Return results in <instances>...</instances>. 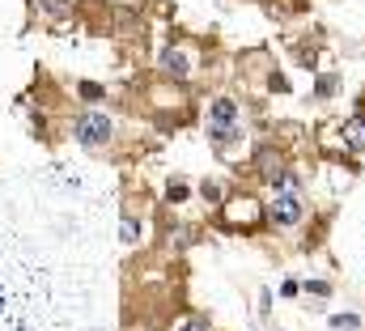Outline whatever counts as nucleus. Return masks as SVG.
Instances as JSON below:
<instances>
[{"label": "nucleus", "instance_id": "f257e3e1", "mask_svg": "<svg viewBox=\"0 0 365 331\" xmlns=\"http://www.w3.org/2000/svg\"><path fill=\"white\" fill-rule=\"evenodd\" d=\"M77 141H81V145H90V149L106 145V141H110V119H106V115H98V111L77 115Z\"/></svg>", "mask_w": 365, "mask_h": 331}, {"label": "nucleus", "instance_id": "f03ea898", "mask_svg": "<svg viewBox=\"0 0 365 331\" xmlns=\"http://www.w3.org/2000/svg\"><path fill=\"white\" fill-rule=\"evenodd\" d=\"M302 217H306L302 195H297V191H276V200H272V221L276 225H297Z\"/></svg>", "mask_w": 365, "mask_h": 331}, {"label": "nucleus", "instance_id": "7ed1b4c3", "mask_svg": "<svg viewBox=\"0 0 365 331\" xmlns=\"http://www.w3.org/2000/svg\"><path fill=\"white\" fill-rule=\"evenodd\" d=\"M234 123H238V106L230 98H217L208 111V128H234Z\"/></svg>", "mask_w": 365, "mask_h": 331}, {"label": "nucleus", "instance_id": "20e7f679", "mask_svg": "<svg viewBox=\"0 0 365 331\" xmlns=\"http://www.w3.org/2000/svg\"><path fill=\"white\" fill-rule=\"evenodd\" d=\"M162 68L170 77H191V60H187V51H179V47H166L162 51Z\"/></svg>", "mask_w": 365, "mask_h": 331}, {"label": "nucleus", "instance_id": "39448f33", "mask_svg": "<svg viewBox=\"0 0 365 331\" xmlns=\"http://www.w3.org/2000/svg\"><path fill=\"white\" fill-rule=\"evenodd\" d=\"M340 136H344V149H353V153H365V119H349L344 128H340Z\"/></svg>", "mask_w": 365, "mask_h": 331}, {"label": "nucleus", "instance_id": "423d86ee", "mask_svg": "<svg viewBox=\"0 0 365 331\" xmlns=\"http://www.w3.org/2000/svg\"><path fill=\"white\" fill-rule=\"evenodd\" d=\"M255 217H259V204H255V200H234V204H230V221H242V225H251Z\"/></svg>", "mask_w": 365, "mask_h": 331}, {"label": "nucleus", "instance_id": "0eeeda50", "mask_svg": "<svg viewBox=\"0 0 365 331\" xmlns=\"http://www.w3.org/2000/svg\"><path fill=\"white\" fill-rule=\"evenodd\" d=\"M259 174H264L268 183L280 178V158H276V149H259Z\"/></svg>", "mask_w": 365, "mask_h": 331}, {"label": "nucleus", "instance_id": "6e6552de", "mask_svg": "<svg viewBox=\"0 0 365 331\" xmlns=\"http://www.w3.org/2000/svg\"><path fill=\"white\" fill-rule=\"evenodd\" d=\"M175 331H208V315H191V319H182Z\"/></svg>", "mask_w": 365, "mask_h": 331}, {"label": "nucleus", "instance_id": "1a4fd4ad", "mask_svg": "<svg viewBox=\"0 0 365 331\" xmlns=\"http://www.w3.org/2000/svg\"><path fill=\"white\" fill-rule=\"evenodd\" d=\"M119 234H123V243H136V238H140V225H136L132 217H123V225H119Z\"/></svg>", "mask_w": 365, "mask_h": 331}, {"label": "nucleus", "instance_id": "9d476101", "mask_svg": "<svg viewBox=\"0 0 365 331\" xmlns=\"http://www.w3.org/2000/svg\"><path fill=\"white\" fill-rule=\"evenodd\" d=\"M331 327H357V315H336Z\"/></svg>", "mask_w": 365, "mask_h": 331}, {"label": "nucleus", "instance_id": "9b49d317", "mask_svg": "<svg viewBox=\"0 0 365 331\" xmlns=\"http://www.w3.org/2000/svg\"><path fill=\"white\" fill-rule=\"evenodd\" d=\"M200 191H204V200H221V187H217V183H204Z\"/></svg>", "mask_w": 365, "mask_h": 331}, {"label": "nucleus", "instance_id": "f8f14e48", "mask_svg": "<svg viewBox=\"0 0 365 331\" xmlns=\"http://www.w3.org/2000/svg\"><path fill=\"white\" fill-rule=\"evenodd\" d=\"M81 98H90V102H98V98H102V89H98V85H81Z\"/></svg>", "mask_w": 365, "mask_h": 331}, {"label": "nucleus", "instance_id": "ddd939ff", "mask_svg": "<svg viewBox=\"0 0 365 331\" xmlns=\"http://www.w3.org/2000/svg\"><path fill=\"white\" fill-rule=\"evenodd\" d=\"M64 4H68V0H43V9H47V13H60Z\"/></svg>", "mask_w": 365, "mask_h": 331}, {"label": "nucleus", "instance_id": "4468645a", "mask_svg": "<svg viewBox=\"0 0 365 331\" xmlns=\"http://www.w3.org/2000/svg\"><path fill=\"white\" fill-rule=\"evenodd\" d=\"M0 310H4V289H0Z\"/></svg>", "mask_w": 365, "mask_h": 331}, {"label": "nucleus", "instance_id": "2eb2a0df", "mask_svg": "<svg viewBox=\"0 0 365 331\" xmlns=\"http://www.w3.org/2000/svg\"><path fill=\"white\" fill-rule=\"evenodd\" d=\"M17 331H26V327H17Z\"/></svg>", "mask_w": 365, "mask_h": 331}]
</instances>
